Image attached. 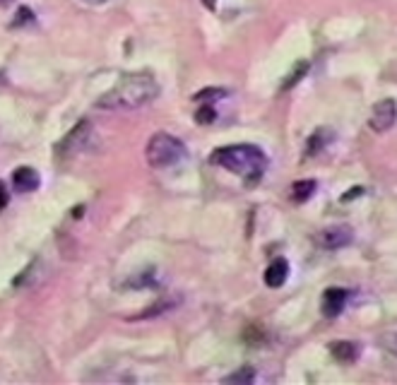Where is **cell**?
<instances>
[{"label": "cell", "instance_id": "6da1fadb", "mask_svg": "<svg viewBox=\"0 0 397 385\" xmlns=\"http://www.w3.org/2000/svg\"><path fill=\"white\" fill-rule=\"evenodd\" d=\"M159 96V82L155 75L147 70L140 72H128L113 84L108 91L96 99V108L104 111H130V108H140L145 104L155 101Z\"/></svg>", "mask_w": 397, "mask_h": 385}, {"label": "cell", "instance_id": "7a4b0ae2", "mask_svg": "<svg viewBox=\"0 0 397 385\" xmlns=\"http://www.w3.org/2000/svg\"><path fill=\"white\" fill-rule=\"evenodd\" d=\"M210 162L231 171V174L241 176L248 186H255L267 169L265 152L255 147V145H229V147H219L210 157Z\"/></svg>", "mask_w": 397, "mask_h": 385}, {"label": "cell", "instance_id": "3957f363", "mask_svg": "<svg viewBox=\"0 0 397 385\" xmlns=\"http://www.w3.org/2000/svg\"><path fill=\"white\" fill-rule=\"evenodd\" d=\"M145 155H147V164L152 169H169L176 167L186 157V145L169 133H155L150 138Z\"/></svg>", "mask_w": 397, "mask_h": 385}, {"label": "cell", "instance_id": "277c9868", "mask_svg": "<svg viewBox=\"0 0 397 385\" xmlns=\"http://www.w3.org/2000/svg\"><path fill=\"white\" fill-rule=\"evenodd\" d=\"M395 121H397L395 99H381L374 106V111H371L369 125H371V130H376V133H386L395 125Z\"/></svg>", "mask_w": 397, "mask_h": 385}, {"label": "cell", "instance_id": "5b68a950", "mask_svg": "<svg viewBox=\"0 0 397 385\" xmlns=\"http://www.w3.org/2000/svg\"><path fill=\"white\" fill-rule=\"evenodd\" d=\"M91 135V125L87 121H82L77 128H72V130L65 135L63 143L56 147V155L58 157H70V155H77V152H82V147L87 145V140Z\"/></svg>", "mask_w": 397, "mask_h": 385}, {"label": "cell", "instance_id": "8992f818", "mask_svg": "<svg viewBox=\"0 0 397 385\" xmlns=\"http://www.w3.org/2000/svg\"><path fill=\"white\" fill-rule=\"evenodd\" d=\"M352 238H354V231L350 227H345V224H337V227H330L323 231L320 241L328 250H337V248H345L347 243H352Z\"/></svg>", "mask_w": 397, "mask_h": 385}, {"label": "cell", "instance_id": "52a82bcc", "mask_svg": "<svg viewBox=\"0 0 397 385\" xmlns=\"http://www.w3.org/2000/svg\"><path fill=\"white\" fill-rule=\"evenodd\" d=\"M347 303V289H340V286H330V289L323 294V313L328 318H335L342 313Z\"/></svg>", "mask_w": 397, "mask_h": 385}, {"label": "cell", "instance_id": "ba28073f", "mask_svg": "<svg viewBox=\"0 0 397 385\" xmlns=\"http://www.w3.org/2000/svg\"><path fill=\"white\" fill-rule=\"evenodd\" d=\"M286 277H289V262L284 258H274L265 270V284L270 289H279L286 282Z\"/></svg>", "mask_w": 397, "mask_h": 385}, {"label": "cell", "instance_id": "9c48e42d", "mask_svg": "<svg viewBox=\"0 0 397 385\" xmlns=\"http://www.w3.org/2000/svg\"><path fill=\"white\" fill-rule=\"evenodd\" d=\"M12 186H15L17 193H32L39 188V174L29 167L15 169V174H12Z\"/></svg>", "mask_w": 397, "mask_h": 385}, {"label": "cell", "instance_id": "30bf717a", "mask_svg": "<svg viewBox=\"0 0 397 385\" xmlns=\"http://www.w3.org/2000/svg\"><path fill=\"white\" fill-rule=\"evenodd\" d=\"M330 354L342 364H352V362H357V357H359V347L354 345V342H332V345H330Z\"/></svg>", "mask_w": 397, "mask_h": 385}, {"label": "cell", "instance_id": "8fae6325", "mask_svg": "<svg viewBox=\"0 0 397 385\" xmlns=\"http://www.w3.org/2000/svg\"><path fill=\"white\" fill-rule=\"evenodd\" d=\"M332 140V130H325V128H318V130L311 135L308 145H306V157H315L325 145Z\"/></svg>", "mask_w": 397, "mask_h": 385}, {"label": "cell", "instance_id": "7c38bea8", "mask_svg": "<svg viewBox=\"0 0 397 385\" xmlns=\"http://www.w3.org/2000/svg\"><path fill=\"white\" fill-rule=\"evenodd\" d=\"M315 191V181H296L291 186V200L294 203H306V200L313 195Z\"/></svg>", "mask_w": 397, "mask_h": 385}, {"label": "cell", "instance_id": "4fadbf2b", "mask_svg": "<svg viewBox=\"0 0 397 385\" xmlns=\"http://www.w3.org/2000/svg\"><path fill=\"white\" fill-rule=\"evenodd\" d=\"M308 68H311V63H308V60H298V63L294 65V70H291L289 75H286V79L282 82V87H279V89L286 91V89H291V87H294L296 82H301V77L306 75Z\"/></svg>", "mask_w": 397, "mask_h": 385}, {"label": "cell", "instance_id": "5bb4252c", "mask_svg": "<svg viewBox=\"0 0 397 385\" xmlns=\"http://www.w3.org/2000/svg\"><path fill=\"white\" fill-rule=\"evenodd\" d=\"M217 118V111L212 106H200L198 113H195V121H198L200 125H207V123H215Z\"/></svg>", "mask_w": 397, "mask_h": 385}, {"label": "cell", "instance_id": "9a60e30c", "mask_svg": "<svg viewBox=\"0 0 397 385\" xmlns=\"http://www.w3.org/2000/svg\"><path fill=\"white\" fill-rule=\"evenodd\" d=\"M253 376H255V371L250 369V366H243L238 374H231L227 381L229 383H250V381H253Z\"/></svg>", "mask_w": 397, "mask_h": 385}, {"label": "cell", "instance_id": "2e32d148", "mask_svg": "<svg viewBox=\"0 0 397 385\" xmlns=\"http://www.w3.org/2000/svg\"><path fill=\"white\" fill-rule=\"evenodd\" d=\"M381 345H383V350H386V352L395 354V357H397V333L381 335Z\"/></svg>", "mask_w": 397, "mask_h": 385}, {"label": "cell", "instance_id": "e0dca14e", "mask_svg": "<svg viewBox=\"0 0 397 385\" xmlns=\"http://www.w3.org/2000/svg\"><path fill=\"white\" fill-rule=\"evenodd\" d=\"M224 99L227 96V89H203V91H198V94L193 96L195 101H203V99Z\"/></svg>", "mask_w": 397, "mask_h": 385}, {"label": "cell", "instance_id": "ac0fdd59", "mask_svg": "<svg viewBox=\"0 0 397 385\" xmlns=\"http://www.w3.org/2000/svg\"><path fill=\"white\" fill-rule=\"evenodd\" d=\"M34 22V12L29 8H20V12L15 15V22H12V27H22V24H32Z\"/></svg>", "mask_w": 397, "mask_h": 385}, {"label": "cell", "instance_id": "d6986e66", "mask_svg": "<svg viewBox=\"0 0 397 385\" xmlns=\"http://www.w3.org/2000/svg\"><path fill=\"white\" fill-rule=\"evenodd\" d=\"M357 195H362V188H354V191H350V195H342V203H347V200L357 198Z\"/></svg>", "mask_w": 397, "mask_h": 385}, {"label": "cell", "instance_id": "ffe728a7", "mask_svg": "<svg viewBox=\"0 0 397 385\" xmlns=\"http://www.w3.org/2000/svg\"><path fill=\"white\" fill-rule=\"evenodd\" d=\"M5 203H8V198H5V188H3V183H0V210L5 207Z\"/></svg>", "mask_w": 397, "mask_h": 385}, {"label": "cell", "instance_id": "44dd1931", "mask_svg": "<svg viewBox=\"0 0 397 385\" xmlns=\"http://www.w3.org/2000/svg\"><path fill=\"white\" fill-rule=\"evenodd\" d=\"M203 5L207 10H215L217 8V0H203Z\"/></svg>", "mask_w": 397, "mask_h": 385}, {"label": "cell", "instance_id": "7402d4cb", "mask_svg": "<svg viewBox=\"0 0 397 385\" xmlns=\"http://www.w3.org/2000/svg\"><path fill=\"white\" fill-rule=\"evenodd\" d=\"M8 3H10V0H0V8H5Z\"/></svg>", "mask_w": 397, "mask_h": 385}, {"label": "cell", "instance_id": "603a6c76", "mask_svg": "<svg viewBox=\"0 0 397 385\" xmlns=\"http://www.w3.org/2000/svg\"><path fill=\"white\" fill-rule=\"evenodd\" d=\"M91 3H106V0H91Z\"/></svg>", "mask_w": 397, "mask_h": 385}]
</instances>
